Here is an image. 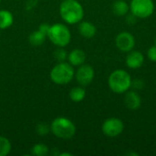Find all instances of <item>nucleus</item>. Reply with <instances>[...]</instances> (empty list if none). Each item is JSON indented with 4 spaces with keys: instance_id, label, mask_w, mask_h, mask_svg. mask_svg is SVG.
Returning a JSON list of instances; mask_svg holds the SVG:
<instances>
[{
    "instance_id": "nucleus-22",
    "label": "nucleus",
    "mask_w": 156,
    "mask_h": 156,
    "mask_svg": "<svg viewBox=\"0 0 156 156\" xmlns=\"http://www.w3.org/2000/svg\"><path fill=\"white\" fill-rule=\"evenodd\" d=\"M147 57L148 58L153 61V62H156V46L154 45L152 46L148 50H147Z\"/></svg>"
},
{
    "instance_id": "nucleus-25",
    "label": "nucleus",
    "mask_w": 156,
    "mask_h": 156,
    "mask_svg": "<svg viewBox=\"0 0 156 156\" xmlns=\"http://www.w3.org/2000/svg\"><path fill=\"white\" fill-rule=\"evenodd\" d=\"M59 156H72V154H69V153H62V154H59Z\"/></svg>"
},
{
    "instance_id": "nucleus-7",
    "label": "nucleus",
    "mask_w": 156,
    "mask_h": 156,
    "mask_svg": "<svg viewBox=\"0 0 156 156\" xmlns=\"http://www.w3.org/2000/svg\"><path fill=\"white\" fill-rule=\"evenodd\" d=\"M124 130V124L122 121L116 117H111L106 119L101 126V131L103 134L107 137H117Z\"/></svg>"
},
{
    "instance_id": "nucleus-19",
    "label": "nucleus",
    "mask_w": 156,
    "mask_h": 156,
    "mask_svg": "<svg viewBox=\"0 0 156 156\" xmlns=\"http://www.w3.org/2000/svg\"><path fill=\"white\" fill-rule=\"evenodd\" d=\"M11 148L12 146L10 141L4 136H0V156H6L9 154Z\"/></svg>"
},
{
    "instance_id": "nucleus-23",
    "label": "nucleus",
    "mask_w": 156,
    "mask_h": 156,
    "mask_svg": "<svg viewBox=\"0 0 156 156\" xmlns=\"http://www.w3.org/2000/svg\"><path fill=\"white\" fill-rule=\"evenodd\" d=\"M144 86V82L141 80H132V87H133L135 90H140L142 89ZM131 87V88H132Z\"/></svg>"
},
{
    "instance_id": "nucleus-21",
    "label": "nucleus",
    "mask_w": 156,
    "mask_h": 156,
    "mask_svg": "<svg viewBox=\"0 0 156 156\" xmlns=\"http://www.w3.org/2000/svg\"><path fill=\"white\" fill-rule=\"evenodd\" d=\"M36 132L39 136H46L50 132V126L44 122L38 123L36 127Z\"/></svg>"
},
{
    "instance_id": "nucleus-4",
    "label": "nucleus",
    "mask_w": 156,
    "mask_h": 156,
    "mask_svg": "<svg viewBox=\"0 0 156 156\" xmlns=\"http://www.w3.org/2000/svg\"><path fill=\"white\" fill-rule=\"evenodd\" d=\"M50 80L57 85H66L69 83L74 76L75 71L73 66L68 62H58L50 70Z\"/></svg>"
},
{
    "instance_id": "nucleus-3",
    "label": "nucleus",
    "mask_w": 156,
    "mask_h": 156,
    "mask_svg": "<svg viewBox=\"0 0 156 156\" xmlns=\"http://www.w3.org/2000/svg\"><path fill=\"white\" fill-rule=\"evenodd\" d=\"M47 37L55 46L64 48L69 44L71 40V33L66 25L62 23H55L49 27Z\"/></svg>"
},
{
    "instance_id": "nucleus-1",
    "label": "nucleus",
    "mask_w": 156,
    "mask_h": 156,
    "mask_svg": "<svg viewBox=\"0 0 156 156\" xmlns=\"http://www.w3.org/2000/svg\"><path fill=\"white\" fill-rule=\"evenodd\" d=\"M59 15L67 24H79L84 16V9L78 0H63L59 5Z\"/></svg>"
},
{
    "instance_id": "nucleus-9",
    "label": "nucleus",
    "mask_w": 156,
    "mask_h": 156,
    "mask_svg": "<svg viewBox=\"0 0 156 156\" xmlns=\"http://www.w3.org/2000/svg\"><path fill=\"white\" fill-rule=\"evenodd\" d=\"M94 76H95L94 69L88 64H82L79 66V69L75 73V78L80 86L90 85L93 81Z\"/></svg>"
},
{
    "instance_id": "nucleus-11",
    "label": "nucleus",
    "mask_w": 156,
    "mask_h": 156,
    "mask_svg": "<svg viewBox=\"0 0 156 156\" xmlns=\"http://www.w3.org/2000/svg\"><path fill=\"white\" fill-rule=\"evenodd\" d=\"M124 103L130 110H137L141 107L142 98L136 90H127L125 92Z\"/></svg>"
},
{
    "instance_id": "nucleus-24",
    "label": "nucleus",
    "mask_w": 156,
    "mask_h": 156,
    "mask_svg": "<svg viewBox=\"0 0 156 156\" xmlns=\"http://www.w3.org/2000/svg\"><path fill=\"white\" fill-rule=\"evenodd\" d=\"M126 16H127V15H126ZM136 19H137V17H136L134 15H133L132 13H131L130 16H126V21H127L129 24H131V25H133V24L136 21Z\"/></svg>"
},
{
    "instance_id": "nucleus-20",
    "label": "nucleus",
    "mask_w": 156,
    "mask_h": 156,
    "mask_svg": "<svg viewBox=\"0 0 156 156\" xmlns=\"http://www.w3.org/2000/svg\"><path fill=\"white\" fill-rule=\"evenodd\" d=\"M54 58L58 62H63L68 58V52L61 47H58L54 51Z\"/></svg>"
},
{
    "instance_id": "nucleus-16",
    "label": "nucleus",
    "mask_w": 156,
    "mask_h": 156,
    "mask_svg": "<svg viewBox=\"0 0 156 156\" xmlns=\"http://www.w3.org/2000/svg\"><path fill=\"white\" fill-rule=\"evenodd\" d=\"M47 37V34L44 33L42 30H40L39 28L37 30H35L33 31L29 37H28V41L29 43L34 46V47H38V46H41L44 42H45V39Z\"/></svg>"
},
{
    "instance_id": "nucleus-18",
    "label": "nucleus",
    "mask_w": 156,
    "mask_h": 156,
    "mask_svg": "<svg viewBox=\"0 0 156 156\" xmlns=\"http://www.w3.org/2000/svg\"><path fill=\"white\" fill-rule=\"evenodd\" d=\"M48 152V147L44 144H37L31 149V154L34 156H47Z\"/></svg>"
},
{
    "instance_id": "nucleus-26",
    "label": "nucleus",
    "mask_w": 156,
    "mask_h": 156,
    "mask_svg": "<svg viewBox=\"0 0 156 156\" xmlns=\"http://www.w3.org/2000/svg\"><path fill=\"white\" fill-rule=\"evenodd\" d=\"M154 45L156 46V37H155V39H154Z\"/></svg>"
},
{
    "instance_id": "nucleus-15",
    "label": "nucleus",
    "mask_w": 156,
    "mask_h": 156,
    "mask_svg": "<svg viewBox=\"0 0 156 156\" xmlns=\"http://www.w3.org/2000/svg\"><path fill=\"white\" fill-rule=\"evenodd\" d=\"M14 23L13 14L6 9H0V29H6Z\"/></svg>"
},
{
    "instance_id": "nucleus-13",
    "label": "nucleus",
    "mask_w": 156,
    "mask_h": 156,
    "mask_svg": "<svg viewBox=\"0 0 156 156\" xmlns=\"http://www.w3.org/2000/svg\"><path fill=\"white\" fill-rule=\"evenodd\" d=\"M79 33L86 38H91L96 35L97 28L95 25L90 21H80L78 26Z\"/></svg>"
},
{
    "instance_id": "nucleus-17",
    "label": "nucleus",
    "mask_w": 156,
    "mask_h": 156,
    "mask_svg": "<svg viewBox=\"0 0 156 156\" xmlns=\"http://www.w3.org/2000/svg\"><path fill=\"white\" fill-rule=\"evenodd\" d=\"M86 97V90L83 87H74L69 91V99L74 102H80Z\"/></svg>"
},
{
    "instance_id": "nucleus-6",
    "label": "nucleus",
    "mask_w": 156,
    "mask_h": 156,
    "mask_svg": "<svg viewBox=\"0 0 156 156\" xmlns=\"http://www.w3.org/2000/svg\"><path fill=\"white\" fill-rule=\"evenodd\" d=\"M130 11L137 18H148L154 11L153 0H131Z\"/></svg>"
},
{
    "instance_id": "nucleus-8",
    "label": "nucleus",
    "mask_w": 156,
    "mask_h": 156,
    "mask_svg": "<svg viewBox=\"0 0 156 156\" xmlns=\"http://www.w3.org/2000/svg\"><path fill=\"white\" fill-rule=\"evenodd\" d=\"M115 45L122 52H129L133 49L135 46V37L128 31L119 33L115 37Z\"/></svg>"
},
{
    "instance_id": "nucleus-10",
    "label": "nucleus",
    "mask_w": 156,
    "mask_h": 156,
    "mask_svg": "<svg viewBox=\"0 0 156 156\" xmlns=\"http://www.w3.org/2000/svg\"><path fill=\"white\" fill-rule=\"evenodd\" d=\"M144 62V56L139 50H131L125 58V64L129 69H137L143 66Z\"/></svg>"
},
{
    "instance_id": "nucleus-2",
    "label": "nucleus",
    "mask_w": 156,
    "mask_h": 156,
    "mask_svg": "<svg viewBox=\"0 0 156 156\" xmlns=\"http://www.w3.org/2000/svg\"><path fill=\"white\" fill-rule=\"evenodd\" d=\"M108 85L111 90L117 94H123L132 87V78L124 69L112 71L108 79Z\"/></svg>"
},
{
    "instance_id": "nucleus-27",
    "label": "nucleus",
    "mask_w": 156,
    "mask_h": 156,
    "mask_svg": "<svg viewBox=\"0 0 156 156\" xmlns=\"http://www.w3.org/2000/svg\"><path fill=\"white\" fill-rule=\"evenodd\" d=\"M1 1H2V0H0V3H1Z\"/></svg>"
},
{
    "instance_id": "nucleus-5",
    "label": "nucleus",
    "mask_w": 156,
    "mask_h": 156,
    "mask_svg": "<svg viewBox=\"0 0 156 156\" xmlns=\"http://www.w3.org/2000/svg\"><path fill=\"white\" fill-rule=\"evenodd\" d=\"M51 133L60 139H70L76 133L75 124L66 117H58L54 119L50 124Z\"/></svg>"
},
{
    "instance_id": "nucleus-12",
    "label": "nucleus",
    "mask_w": 156,
    "mask_h": 156,
    "mask_svg": "<svg viewBox=\"0 0 156 156\" xmlns=\"http://www.w3.org/2000/svg\"><path fill=\"white\" fill-rule=\"evenodd\" d=\"M68 60L69 63L73 67H79L84 64L86 60V54L82 49L75 48L68 54Z\"/></svg>"
},
{
    "instance_id": "nucleus-14",
    "label": "nucleus",
    "mask_w": 156,
    "mask_h": 156,
    "mask_svg": "<svg viewBox=\"0 0 156 156\" xmlns=\"http://www.w3.org/2000/svg\"><path fill=\"white\" fill-rule=\"evenodd\" d=\"M112 11L116 16H124L130 11V5L125 0H116L112 5Z\"/></svg>"
}]
</instances>
